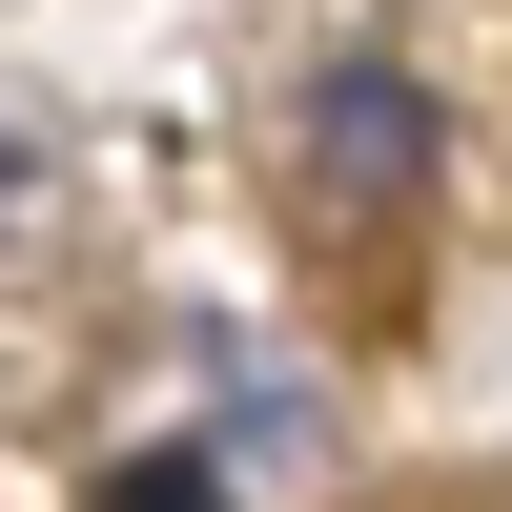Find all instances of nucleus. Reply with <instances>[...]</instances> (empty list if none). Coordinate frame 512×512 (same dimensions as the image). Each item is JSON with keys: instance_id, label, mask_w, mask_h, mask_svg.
I'll return each instance as SVG.
<instances>
[{"instance_id": "1", "label": "nucleus", "mask_w": 512, "mask_h": 512, "mask_svg": "<svg viewBox=\"0 0 512 512\" xmlns=\"http://www.w3.org/2000/svg\"><path fill=\"white\" fill-rule=\"evenodd\" d=\"M308 185H328V205H410V185H431L410 62H328V82H308Z\"/></svg>"}, {"instance_id": "2", "label": "nucleus", "mask_w": 512, "mask_h": 512, "mask_svg": "<svg viewBox=\"0 0 512 512\" xmlns=\"http://www.w3.org/2000/svg\"><path fill=\"white\" fill-rule=\"evenodd\" d=\"M103 512H226V472H205V451H144V472H123Z\"/></svg>"}]
</instances>
